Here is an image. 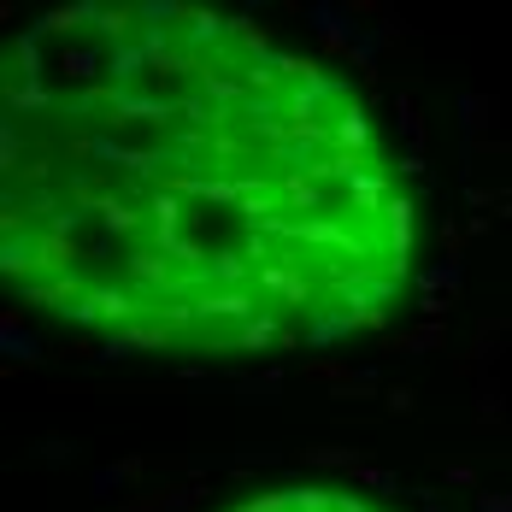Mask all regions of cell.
I'll use <instances>...</instances> for the list:
<instances>
[{
    "label": "cell",
    "mask_w": 512,
    "mask_h": 512,
    "mask_svg": "<svg viewBox=\"0 0 512 512\" xmlns=\"http://www.w3.org/2000/svg\"><path fill=\"white\" fill-rule=\"evenodd\" d=\"M418 212L371 106L248 18L77 0L0 71V271L136 354H301L401 307Z\"/></svg>",
    "instance_id": "obj_1"
},
{
    "label": "cell",
    "mask_w": 512,
    "mask_h": 512,
    "mask_svg": "<svg viewBox=\"0 0 512 512\" xmlns=\"http://www.w3.org/2000/svg\"><path fill=\"white\" fill-rule=\"evenodd\" d=\"M230 512H401L377 495H359V489H336V483H289V489H265L254 501Z\"/></svg>",
    "instance_id": "obj_2"
}]
</instances>
